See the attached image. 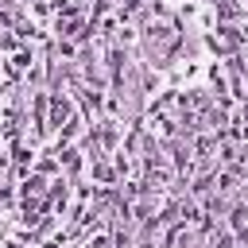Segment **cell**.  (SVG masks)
Here are the masks:
<instances>
[{
    "label": "cell",
    "mask_w": 248,
    "mask_h": 248,
    "mask_svg": "<svg viewBox=\"0 0 248 248\" xmlns=\"http://www.w3.org/2000/svg\"><path fill=\"white\" fill-rule=\"evenodd\" d=\"M85 248H108V236H97V240H89Z\"/></svg>",
    "instance_id": "6da1fadb"
}]
</instances>
